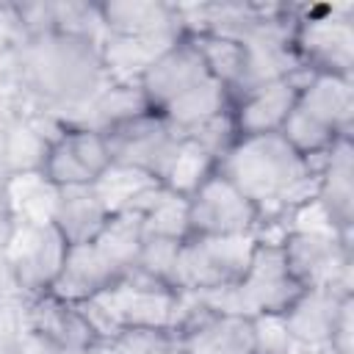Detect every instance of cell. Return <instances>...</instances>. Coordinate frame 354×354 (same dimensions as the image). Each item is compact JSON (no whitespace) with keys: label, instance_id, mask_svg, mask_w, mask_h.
Returning <instances> with one entry per match:
<instances>
[{"label":"cell","instance_id":"6da1fadb","mask_svg":"<svg viewBox=\"0 0 354 354\" xmlns=\"http://www.w3.org/2000/svg\"><path fill=\"white\" fill-rule=\"evenodd\" d=\"M11 86L8 105L36 111L72 127L80 111L111 83L100 44L64 30H44L0 47Z\"/></svg>","mask_w":354,"mask_h":354},{"label":"cell","instance_id":"7a4b0ae2","mask_svg":"<svg viewBox=\"0 0 354 354\" xmlns=\"http://www.w3.org/2000/svg\"><path fill=\"white\" fill-rule=\"evenodd\" d=\"M326 155H299L282 133L243 136L218 160L216 171L224 174L254 207L260 227H268L285 238V221L307 202L315 199L318 171Z\"/></svg>","mask_w":354,"mask_h":354},{"label":"cell","instance_id":"3957f363","mask_svg":"<svg viewBox=\"0 0 354 354\" xmlns=\"http://www.w3.org/2000/svg\"><path fill=\"white\" fill-rule=\"evenodd\" d=\"M80 310L86 313V318L102 340L127 326L177 332V326L185 318V296L133 266L111 288L83 301Z\"/></svg>","mask_w":354,"mask_h":354},{"label":"cell","instance_id":"277c9868","mask_svg":"<svg viewBox=\"0 0 354 354\" xmlns=\"http://www.w3.org/2000/svg\"><path fill=\"white\" fill-rule=\"evenodd\" d=\"M301 290L304 288L288 271L282 243L257 241L249 268L243 271L241 279L191 296L210 313L257 318V315H282L299 299Z\"/></svg>","mask_w":354,"mask_h":354},{"label":"cell","instance_id":"5b68a950","mask_svg":"<svg viewBox=\"0 0 354 354\" xmlns=\"http://www.w3.org/2000/svg\"><path fill=\"white\" fill-rule=\"evenodd\" d=\"M260 235H188L180 243L171 285L180 293H205L243 277Z\"/></svg>","mask_w":354,"mask_h":354},{"label":"cell","instance_id":"8992f818","mask_svg":"<svg viewBox=\"0 0 354 354\" xmlns=\"http://www.w3.org/2000/svg\"><path fill=\"white\" fill-rule=\"evenodd\" d=\"M293 47L310 72L354 77V19L348 6H301Z\"/></svg>","mask_w":354,"mask_h":354},{"label":"cell","instance_id":"52a82bcc","mask_svg":"<svg viewBox=\"0 0 354 354\" xmlns=\"http://www.w3.org/2000/svg\"><path fill=\"white\" fill-rule=\"evenodd\" d=\"M288 271L301 288H326L340 296H354L351 241L335 232L288 230L282 238Z\"/></svg>","mask_w":354,"mask_h":354},{"label":"cell","instance_id":"ba28073f","mask_svg":"<svg viewBox=\"0 0 354 354\" xmlns=\"http://www.w3.org/2000/svg\"><path fill=\"white\" fill-rule=\"evenodd\" d=\"M66 249L69 243L53 221L50 224H14L6 254L14 268V279H17V290L22 301L53 290L61 274V266L66 260Z\"/></svg>","mask_w":354,"mask_h":354},{"label":"cell","instance_id":"9c48e42d","mask_svg":"<svg viewBox=\"0 0 354 354\" xmlns=\"http://www.w3.org/2000/svg\"><path fill=\"white\" fill-rule=\"evenodd\" d=\"M111 149V160L119 166L141 169L160 183V174L174 155L183 133L158 111H147L102 133Z\"/></svg>","mask_w":354,"mask_h":354},{"label":"cell","instance_id":"30bf717a","mask_svg":"<svg viewBox=\"0 0 354 354\" xmlns=\"http://www.w3.org/2000/svg\"><path fill=\"white\" fill-rule=\"evenodd\" d=\"M257 207L218 171H213L188 196V230L191 235H238L257 232Z\"/></svg>","mask_w":354,"mask_h":354},{"label":"cell","instance_id":"8fae6325","mask_svg":"<svg viewBox=\"0 0 354 354\" xmlns=\"http://www.w3.org/2000/svg\"><path fill=\"white\" fill-rule=\"evenodd\" d=\"M185 296V318L177 326V354H254L252 318L218 315L205 310L191 293Z\"/></svg>","mask_w":354,"mask_h":354},{"label":"cell","instance_id":"7c38bea8","mask_svg":"<svg viewBox=\"0 0 354 354\" xmlns=\"http://www.w3.org/2000/svg\"><path fill=\"white\" fill-rule=\"evenodd\" d=\"M111 149L100 130L66 127L50 147L41 174L55 185H91L111 166Z\"/></svg>","mask_w":354,"mask_h":354},{"label":"cell","instance_id":"4fadbf2b","mask_svg":"<svg viewBox=\"0 0 354 354\" xmlns=\"http://www.w3.org/2000/svg\"><path fill=\"white\" fill-rule=\"evenodd\" d=\"M210 77L205 58L199 53V47L194 44V39L188 33H183L138 80L147 102L152 111H163L166 105H171L177 97H183L185 91H191L194 86L205 83Z\"/></svg>","mask_w":354,"mask_h":354},{"label":"cell","instance_id":"5bb4252c","mask_svg":"<svg viewBox=\"0 0 354 354\" xmlns=\"http://www.w3.org/2000/svg\"><path fill=\"white\" fill-rule=\"evenodd\" d=\"M310 69H301L285 80L257 86L241 97L232 100V122L238 136H266V133H279L288 116L296 108L301 86L310 80Z\"/></svg>","mask_w":354,"mask_h":354},{"label":"cell","instance_id":"9a60e30c","mask_svg":"<svg viewBox=\"0 0 354 354\" xmlns=\"http://www.w3.org/2000/svg\"><path fill=\"white\" fill-rule=\"evenodd\" d=\"M22 304L28 337L64 348H100L102 337L86 318L80 304L64 301L55 293H41L36 299H25Z\"/></svg>","mask_w":354,"mask_h":354},{"label":"cell","instance_id":"2e32d148","mask_svg":"<svg viewBox=\"0 0 354 354\" xmlns=\"http://www.w3.org/2000/svg\"><path fill=\"white\" fill-rule=\"evenodd\" d=\"M315 202L335 224V230L351 241L354 238V144L351 136H340L326 152L318 171Z\"/></svg>","mask_w":354,"mask_h":354},{"label":"cell","instance_id":"e0dca14e","mask_svg":"<svg viewBox=\"0 0 354 354\" xmlns=\"http://www.w3.org/2000/svg\"><path fill=\"white\" fill-rule=\"evenodd\" d=\"M296 111L335 136H351L354 127V77L313 72L301 86Z\"/></svg>","mask_w":354,"mask_h":354},{"label":"cell","instance_id":"ac0fdd59","mask_svg":"<svg viewBox=\"0 0 354 354\" xmlns=\"http://www.w3.org/2000/svg\"><path fill=\"white\" fill-rule=\"evenodd\" d=\"M105 33L113 36H171L185 33L177 3L166 0H105L97 3Z\"/></svg>","mask_w":354,"mask_h":354},{"label":"cell","instance_id":"d6986e66","mask_svg":"<svg viewBox=\"0 0 354 354\" xmlns=\"http://www.w3.org/2000/svg\"><path fill=\"white\" fill-rule=\"evenodd\" d=\"M119 277H122V271L100 252V246L94 241L72 243L66 249V260H64L61 274L50 293H55L64 301L83 304V301L94 299L97 293H102L105 288H111Z\"/></svg>","mask_w":354,"mask_h":354},{"label":"cell","instance_id":"ffe728a7","mask_svg":"<svg viewBox=\"0 0 354 354\" xmlns=\"http://www.w3.org/2000/svg\"><path fill=\"white\" fill-rule=\"evenodd\" d=\"M183 33L171 36H113L105 33L100 41L102 66L111 83H138L141 75L180 39Z\"/></svg>","mask_w":354,"mask_h":354},{"label":"cell","instance_id":"44dd1931","mask_svg":"<svg viewBox=\"0 0 354 354\" xmlns=\"http://www.w3.org/2000/svg\"><path fill=\"white\" fill-rule=\"evenodd\" d=\"M343 299L346 296L326 288H304L299 299L282 313L290 337L299 346H310V348L332 346L329 337H332V326Z\"/></svg>","mask_w":354,"mask_h":354},{"label":"cell","instance_id":"7402d4cb","mask_svg":"<svg viewBox=\"0 0 354 354\" xmlns=\"http://www.w3.org/2000/svg\"><path fill=\"white\" fill-rule=\"evenodd\" d=\"M111 213L105 210L102 199L97 196L94 185H66L58 188L53 224L66 238V243H88L94 241L102 227L108 224Z\"/></svg>","mask_w":354,"mask_h":354},{"label":"cell","instance_id":"603a6c76","mask_svg":"<svg viewBox=\"0 0 354 354\" xmlns=\"http://www.w3.org/2000/svg\"><path fill=\"white\" fill-rule=\"evenodd\" d=\"M152 111L138 83H108L75 119L72 127H91V130H111L127 119Z\"/></svg>","mask_w":354,"mask_h":354},{"label":"cell","instance_id":"cb8c5ba5","mask_svg":"<svg viewBox=\"0 0 354 354\" xmlns=\"http://www.w3.org/2000/svg\"><path fill=\"white\" fill-rule=\"evenodd\" d=\"M97 196L102 199L105 210L113 216V213H124V210H136L141 213L149 202V196L160 188V183L141 171V169H130V166H119V163H111L100 177L97 183H91Z\"/></svg>","mask_w":354,"mask_h":354},{"label":"cell","instance_id":"d4e9b609","mask_svg":"<svg viewBox=\"0 0 354 354\" xmlns=\"http://www.w3.org/2000/svg\"><path fill=\"white\" fill-rule=\"evenodd\" d=\"M6 199L14 216V224H50L58 188L41 174H14L6 180Z\"/></svg>","mask_w":354,"mask_h":354},{"label":"cell","instance_id":"484cf974","mask_svg":"<svg viewBox=\"0 0 354 354\" xmlns=\"http://www.w3.org/2000/svg\"><path fill=\"white\" fill-rule=\"evenodd\" d=\"M232 108V100H230V91L216 80V77H207L205 83L194 86L191 91H185L183 97H177L171 105H166L160 113L180 130V133H188L194 130L196 124L224 113Z\"/></svg>","mask_w":354,"mask_h":354},{"label":"cell","instance_id":"4316f807","mask_svg":"<svg viewBox=\"0 0 354 354\" xmlns=\"http://www.w3.org/2000/svg\"><path fill=\"white\" fill-rule=\"evenodd\" d=\"M94 243L100 246V252L122 271L127 274L144 246V221L141 213L136 210H124V213H113L108 218V224L102 227V232L94 238Z\"/></svg>","mask_w":354,"mask_h":354},{"label":"cell","instance_id":"83f0119b","mask_svg":"<svg viewBox=\"0 0 354 354\" xmlns=\"http://www.w3.org/2000/svg\"><path fill=\"white\" fill-rule=\"evenodd\" d=\"M213 171H216V160L196 141L183 136L160 174V185L180 196H191Z\"/></svg>","mask_w":354,"mask_h":354},{"label":"cell","instance_id":"f1b7e54d","mask_svg":"<svg viewBox=\"0 0 354 354\" xmlns=\"http://www.w3.org/2000/svg\"><path fill=\"white\" fill-rule=\"evenodd\" d=\"M141 221H144V235L185 241L191 235V230H188V196H180V194L160 185L152 194V199L147 202V207L141 210Z\"/></svg>","mask_w":354,"mask_h":354},{"label":"cell","instance_id":"f546056e","mask_svg":"<svg viewBox=\"0 0 354 354\" xmlns=\"http://www.w3.org/2000/svg\"><path fill=\"white\" fill-rule=\"evenodd\" d=\"M188 36L199 47L210 77H216L230 91V100H232V91L238 88V80L243 75V44L216 33H188Z\"/></svg>","mask_w":354,"mask_h":354},{"label":"cell","instance_id":"4dcf8cb0","mask_svg":"<svg viewBox=\"0 0 354 354\" xmlns=\"http://www.w3.org/2000/svg\"><path fill=\"white\" fill-rule=\"evenodd\" d=\"M97 354H177V332L127 326L102 340Z\"/></svg>","mask_w":354,"mask_h":354},{"label":"cell","instance_id":"1f68e13d","mask_svg":"<svg viewBox=\"0 0 354 354\" xmlns=\"http://www.w3.org/2000/svg\"><path fill=\"white\" fill-rule=\"evenodd\" d=\"M183 136H188L191 141H196L216 160V166L235 147V141L241 138L238 130H235V122H232V108L224 111V113H218V116H213V119H207V122H202V124H196L194 130H188Z\"/></svg>","mask_w":354,"mask_h":354},{"label":"cell","instance_id":"d6a6232c","mask_svg":"<svg viewBox=\"0 0 354 354\" xmlns=\"http://www.w3.org/2000/svg\"><path fill=\"white\" fill-rule=\"evenodd\" d=\"M183 241L174 238H155V235H144V246L141 254L136 260V268H141L144 274L171 285V274H174V263H177V252H180ZM174 288V285H171Z\"/></svg>","mask_w":354,"mask_h":354},{"label":"cell","instance_id":"836d02e7","mask_svg":"<svg viewBox=\"0 0 354 354\" xmlns=\"http://www.w3.org/2000/svg\"><path fill=\"white\" fill-rule=\"evenodd\" d=\"M0 354H28V326L22 299L0 301Z\"/></svg>","mask_w":354,"mask_h":354},{"label":"cell","instance_id":"e575fe53","mask_svg":"<svg viewBox=\"0 0 354 354\" xmlns=\"http://www.w3.org/2000/svg\"><path fill=\"white\" fill-rule=\"evenodd\" d=\"M254 354H290L293 337L282 315H257L252 318Z\"/></svg>","mask_w":354,"mask_h":354},{"label":"cell","instance_id":"d590c367","mask_svg":"<svg viewBox=\"0 0 354 354\" xmlns=\"http://www.w3.org/2000/svg\"><path fill=\"white\" fill-rule=\"evenodd\" d=\"M351 337H354V296H346L340 301L335 326H332V348L335 354H351Z\"/></svg>","mask_w":354,"mask_h":354},{"label":"cell","instance_id":"8d00e7d4","mask_svg":"<svg viewBox=\"0 0 354 354\" xmlns=\"http://www.w3.org/2000/svg\"><path fill=\"white\" fill-rule=\"evenodd\" d=\"M11 299H22V296L17 290V279H14L8 254H6V249H0V301H11Z\"/></svg>","mask_w":354,"mask_h":354},{"label":"cell","instance_id":"74e56055","mask_svg":"<svg viewBox=\"0 0 354 354\" xmlns=\"http://www.w3.org/2000/svg\"><path fill=\"white\" fill-rule=\"evenodd\" d=\"M28 354H97V348H64L28 337Z\"/></svg>","mask_w":354,"mask_h":354}]
</instances>
